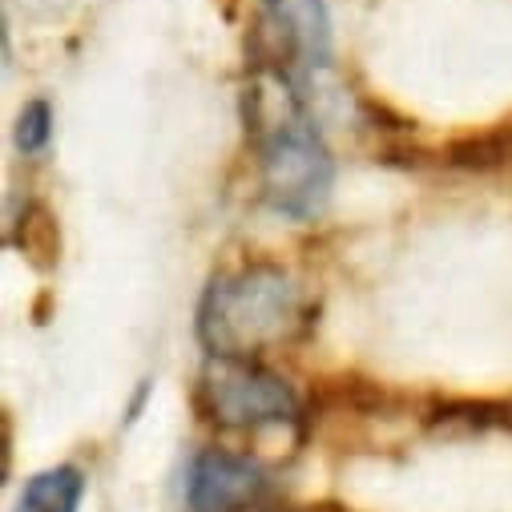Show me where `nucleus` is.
Masks as SVG:
<instances>
[{"instance_id":"1","label":"nucleus","mask_w":512,"mask_h":512,"mask_svg":"<svg viewBox=\"0 0 512 512\" xmlns=\"http://www.w3.org/2000/svg\"><path fill=\"white\" fill-rule=\"evenodd\" d=\"M246 130L259 150L263 198L287 218H315L331 198L335 162L291 73L275 65L254 69L246 85Z\"/></svg>"},{"instance_id":"2","label":"nucleus","mask_w":512,"mask_h":512,"mask_svg":"<svg viewBox=\"0 0 512 512\" xmlns=\"http://www.w3.org/2000/svg\"><path fill=\"white\" fill-rule=\"evenodd\" d=\"M307 291L275 263H246L218 275L198 307V335L210 355L259 359L263 351L287 347L307 331Z\"/></svg>"},{"instance_id":"3","label":"nucleus","mask_w":512,"mask_h":512,"mask_svg":"<svg viewBox=\"0 0 512 512\" xmlns=\"http://www.w3.org/2000/svg\"><path fill=\"white\" fill-rule=\"evenodd\" d=\"M198 404L210 424L234 432H263L299 420V400L287 379L267 371L259 359L210 355L198 375Z\"/></svg>"},{"instance_id":"4","label":"nucleus","mask_w":512,"mask_h":512,"mask_svg":"<svg viewBox=\"0 0 512 512\" xmlns=\"http://www.w3.org/2000/svg\"><path fill=\"white\" fill-rule=\"evenodd\" d=\"M263 29L275 41L283 73H315L331 57L327 0H263Z\"/></svg>"},{"instance_id":"5","label":"nucleus","mask_w":512,"mask_h":512,"mask_svg":"<svg viewBox=\"0 0 512 512\" xmlns=\"http://www.w3.org/2000/svg\"><path fill=\"white\" fill-rule=\"evenodd\" d=\"M267 492V472L250 456L206 448L186 468V508L190 512H238L259 504Z\"/></svg>"},{"instance_id":"6","label":"nucleus","mask_w":512,"mask_h":512,"mask_svg":"<svg viewBox=\"0 0 512 512\" xmlns=\"http://www.w3.org/2000/svg\"><path fill=\"white\" fill-rule=\"evenodd\" d=\"M85 500V472L73 464H57L25 480L13 512H77Z\"/></svg>"},{"instance_id":"7","label":"nucleus","mask_w":512,"mask_h":512,"mask_svg":"<svg viewBox=\"0 0 512 512\" xmlns=\"http://www.w3.org/2000/svg\"><path fill=\"white\" fill-rule=\"evenodd\" d=\"M53 138V109L49 101H29L17 117V146L21 154H41Z\"/></svg>"}]
</instances>
